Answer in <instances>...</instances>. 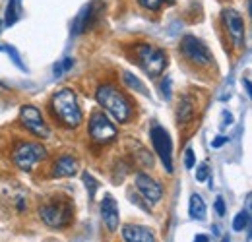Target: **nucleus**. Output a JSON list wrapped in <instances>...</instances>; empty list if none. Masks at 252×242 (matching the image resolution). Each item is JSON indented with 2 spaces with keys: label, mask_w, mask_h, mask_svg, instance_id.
<instances>
[{
  "label": "nucleus",
  "mask_w": 252,
  "mask_h": 242,
  "mask_svg": "<svg viewBox=\"0 0 252 242\" xmlns=\"http://www.w3.org/2000/svg\"><path fill=\"white\" fill-rule=\"evenodd\" d=\"M95 99L97 103L121 124H126L134 119V105L132 101L126 97L123 90H119L113 84H101L95 91Z\"/></svg>",
  "instance_id": "nucleus-1"
},
{
  "label": "nucleus",
  "mask_w": 252,
  "mask_h": 242,
  "mask_svg": "<svg viewBox=\"0 0 252 242\" xmlns=\"http://www.w3.org/2000/svg\"><path fill=\"white\" fill-rule=\"evenodd\" d=\"M51 113L57 121L61 122L66 128H78L82 124V107L78 103L76 93L70 88H63L59 90L53 97H51Z\"/></svg>",
  "instance_id": "nucleus-2"
},
{
  "label": "nucleus",
  "mask_w": 252,
  "mask_h": 242,
  "mask_svg": "<svg viewBox=\"0 0 252 242\" xmlns=\"http://www.w3.org/2000/svg\"><path fill=\"white\" fill-rule=\"evenodd\" d=\"M72 212H74L72 204L63 196H55V198H51V200H47L45 204L39 206L41 221L51 229H63L66 225H70Z\"/></svg>",
  "instance_id": "nucleus-3"
},
{
  "label": "nucleus",
  "mask_w": 252,
  "mask_h": 242,
  "mask_svg": "<svg viewBox=\"0 0 252 242\" xmlns=\"http://www.w3.org/2000/svg\"><path fill=\"white\" fill-rule=\"evenodd\" d=\"M134 59L150 78H158L167 68V53L150 45V43H136L134 45Z\"/></svg>",
  "instance_id": "nucleus-4"
},
{
  "label": "nucleus",
  "mask_w": 252,
  "mask_h": 242,
  "mask_svg": "<svg viewBox=\"0 0 252 242\" xmlns=\"http://www.w3.org/2000/svg\"><path fill=\"white\" fill-rule=\"evenodd\" d=\"M45 159H47V150L37 142H18L12 150V161L22 171H33L37 163Z\"/></svg>",
  "instance_id": "nucleus-5"
},
{
  "label": "nucleus",
  "mask_w": 252,
  "mask_h": 242,
  "mask_svg": "<svg viewBox=\"0 0 252 242\" xmlns=\"http://www.w3.org/2000/svg\"><path fill=\"white\" fill-rule=\"evenodd\" d=\"M181 55L185 57V60H189L190 64L194 66H210L214 62V57H212V51L206 47L204 41H200L198 37H192V35H187L183 41H181V47H179Z\"/></svg>",
  "instance_id": "nucleus-6"
},
{
  "label": "nucleus",
  "mask_w": 252,
  "mask_h": 242,
  "mask_svg": "<svg viewBox=\"0 0 252 242\" xmlns=\"http://www.w3.org/2000/svg\"><path fill=\"white\" fill-rule=\"evenodd\" d=\"M88 132H90L92 142H94V144H99V146L111 144V142L117 138V128H115V124L107 119L105 113H99V111L92 113Z\"/></svg>",
  "instance_id": "nucleus-7"
},
{
  "label": "nucleus",
  "mask_w": 252,
  "mask_h": 242,
  "mask_svg": "<svg viewBox=\"0 0 252 242\" xmlns=\"http://www.w3.org/2000/svg\"><path fill=\"white\" fill-rule=\"evenodd\" d=\"M20 122H22V126H24L30 134H33L35 138L47 140V138L51 136L49 124L45 122L41 111H39L37 107H33V105H24V107L20 109Z\"/></svg>",
  "instance_id": "nucleus-8"
},
{
  "label": "nucleus",
  "mask_w": 252,
  "mask_h": 242,
  "mask_svg": "<svg viewBox=\"0 0 252 242\" xmlns=\"http://www.w3.org/2000/svg\"><path fill=\"white\" fill-rule=\"evenodd\" d=\"M150 138H152V146H154V150L158 153V157L161 159L165 171L173 173V142H171L169 132L163 126L156 124L150 130Z\"/></svg>",
  "instance_id": "nucleus-9"
},
{
  "label": "nucleus",
  "mask_w": 252,
  "mask_h": 242,
  "mask_svg": "<svg viewBox=\"0 0 252 242\" xmlns=\"http://www.w3.org/2000/svg\"><path fill=\"white\" fill-rule=\"evenodd\" d=\"M221 22H223V28L229 35L231 45L235 49H241L245 45V20H243V16L233 8H225V10H221Z\"/></svg>",
  "instance_id": "nucleus-10"
},
{
  "label": "nucleus",
  "mask_w": 252,
  "mask_h": 242,
  "mask_svg": "<svg viewBox=\"0 0 252 242\" xmlns=\"http://www.w3.org/2000/svg\"><path fill=\"white\" fill-rule=\"evenodd\" d=\"M134 184H136V188H138L140 196L148 202V206L158 204L159 200L163 198V186H161L156 179H152L148 173L138 171V173L134 175Z\"/></svg>",
  "instance_id": "nucleus-11"
},
{
  "label": "nucleus",
  "mask_w": 252,
  "mask_h": 242,
  "mask_svg": "<svg viewBox=\"0 0 252 242\" xmlns=\"http://www.w3.org/2000/svg\"><path fill=\"white\" fill-rule=\"evenodd\" d=\"M101 219L107 227L109 233H115L119 229V223H121V213H119V204L115 202V198L111 194H105L103 196V202H101Z\"/></svg>",
  "instance_id": "nucleus-12"
},
{
  "label": "nucleus",
  "mask_w": 252,
  "mask_h": 242,
  "mask_svg": "<svg viewBox=\"0 0 252 242\" xmlns=\"http://www.w3.org/2000/svg\"><path fill=\"white\" fill-rule=\"evenodd\" d=\"M123 242H158L156 235L144 225H125L121 231Z\"/></svg>",
  "instance_id": "nucleus-13"
},
{
  "label": "nucleus",
  "mask_w": 252,
  "mask_h": 242,
  "mask_svg": "<svg viewBox=\"0 0 252 242\" xmlns=\"http://www.w3.org/2000/svg\"><path fill=\"white\" fill-rule=\"evenodd\" d=\"M78 173V159L72 155H61L55 159L51 175L55 179H63V177H74Z\"/></svg>",
  "instance_id": "nucleus-14"
},
{
  "label": "nucleus",
  "mask_w": 252,
  "mask_h": 242,
  "mask_svg": "<svg viewBox=\"0 0 252 242\" xmlns=\"http://www.w3.org/2000/svg\"><path fill=\"white\" fill-rule=\"evenodd\" d=\"M95 12H97V10H95V2L88 4V6L80 12V16L76 18V22H74V26H72V33H74V35H80V33L90 30L95 22Z\"/></svg>",
  "instance_id": "nucleus-15"
},
{
  "label": "nucleus",
  "mask_w": 252,
  "mask_h": 242,
  "mask_svg": "<svg viewBox=\"0 0 252 242\" xmlns=\"http://www.w3.org/2000/svg\"><path fill=\"white\" fill-rule=\"evenodd\" d=\"M194 115H196V103L190 95H185L177 107V119L179 124H189L194 121Z\"/></svg>",
  "instance_id": "nucleus-16"
},
{
  "label": "nucleus",
  "mask_w": 252,
  "mask_h": 242,
  "mask_svg": "<svg viewBox=\"0 0 252 242\" xmlns=\"http://www.w3.org/2000/svg\"><path fill=\"white\" fill-rule=\"evenodd\" d=\"M189 212H190V217L196 219V221H204L206 219V204H204V200H202L200 194H192L190 196Z\"/></svg>",
  "instance_id": "nucleus-17"
},
{
  "label": "nucleus",
  "mask_w": 252,
  "mask_h": 242,
  "mask_svg": "<svg viewBox=\"0 0 252 242\" xmlns=\"http://www.w3.org/2000/svg\"><path fill=\"white\" fill-rule=\"evenodd\" d=\"M123 82H125L126 88H130V90H134V91H138V93H142V95H146V97H150V91L146 90L144 82H142L140 78H136L132 72H128V70L123 72Z\"/></svg>",
  "instance_id": "nucleus-18"
},
{
  "label": "nucleus",
  "mask_w": 252,
  "mask_h": 242,
  "mask_svg": "<svg viewBox=\"0 0 252 242\" xmlns=\"http://www.w3.org/2000/svg\"><path fill=\"white\" fill-rule=\"evenodd\" d=\"M138 150H132V159L134 163H140V167H152L154 165V159H152V153L148 151L146 148H142L140 144H136Z\"/></svg>",
  "instance_id": "nucleus-19"
},
{
  "label": "nucleus",
  "mask_w": 252,
  "mask_h": 242,
  "mask_svg": "<svg viewBox=\"0 0 252 242\" xmlns=\"http://www.w3.org/2000/svg\"><path fill=\"white\" fill-rule=\"evenodd\" d=\"M16 22H18V2L16 0H10L8 6H6V22L4 24L8 28H12Z\"/></svg>",
  "instance_id": "nucleus-20"
},
{
  "label": "nucleus",
  "mask_w": 252,
  "mask_h": 242,
  "mask_svg": "<svg viewBox=\"0 0 252 242\" xmlns=\"http://www.w3.org/2000/svg\"><path fill=\"white\" fill-rule=\"evenodd\" d=\"M249 225H251V213H249V210L241 212L235 217V221H233V229H235V231H243V229H247Z\"/></svg>",
  "instance_id": "nucleus-21"
},
{
  "label": "nucleus",
  "mask_w": 252,
  "mask_h": 242,
  "mask_svg": "<svg viewBox=\"0 0 252 242\" xmlns=\"http://www.w3.org/2000/svg\"><path fill=\"white\" fill-rule=\"evenodd\" d=\"M84 184H86V188H88V196H90V200H94L95 198V192H97V188H99V182L94 179V175H90V173H84Z\"/></svg>",
  "instance_id": "nucleus-22"
},
{
  "label": "nucleus",
  "mask_w": 252,
  "mask_h": 242,
  "mask_svg": "<svg viewBox=\"0 0 252 242\" xmlns=\"http://www.w3.org/2000/svg\"><path fill=\"white\" fill-rule=\"evenodd\" d=\"M0 51H6L8 55H10V59H12V62L20 68V70H26V66H24V62H22V59H20V53L14 49V47H10V45H6V47H0Z\"/></svg>",
  "instance_id": "nucleus-23"
},
{
  "label": "nucleus",
  "mask_w": 252,
  "mask_h": 242,
  "mask_svg": "<svg viewBox=\"0 0 252 242\" xmlns=\"http://www.w3.org/2000/svg\"><path fill=\"white\" fill-rule=\"evenodd\" d=\"M72 64H74L72 59H64L63 62H57L55 64V78H61L64 72H68L72 68Z\"/></svg>",
  "instance_id": "nucleus-24"
},
{
  "label": "nucleus",
  "mask_w": 252,
  "mask_h": 242,
  "mask_svg": "<svg viewBox=\"0 0 252 242\" xmlns=\"http://www.w3.org/2000/svg\"><path fill=\"white\" fill-rule=\"evenodd\" d=\"M208 179H210V167L208 165H198V169H196V181L206 182Z\"/></svg>",
  "instance_id": "nucleus-25"
},
{
  "label": "nucleus",
  "mask_w": 252,
  "mask_h": 242,
  "mask_svg": "<svg viewBox=\"0 0 252 242\" xmlns=\"http://www.w3.org/2000/svg\"><path fill=\"white\" fill-rule=\"evenodd\" d=\"M138 2H140L144 8L154 10V12H156V10H159V8H161V4H163V0H138Z\"/></svg>",
  "instance_id": "nucleus-26"
},
{
  "label": "nucleus",
  "mask_w": 252,
  "mask_h": 242,
  "mask_svg": "<svg viewBox=\"0 0 252 242\" xmlns=\"http://www.w3.org/2000/svg\"><path fill=\"white\" fill-rule=\"evenodd\" d=\"M185 165H187V169H192L196 165V157H194V151L190 148L185 151Z\"/></svg>",
  "instance_id": "nucleus-27"
},
{
  "label": "nucleus",
  "mask_w": 252,
  "mask_h": 242,
  "mask_svg": "<svg viewBox=\"0 0 252 242\" xmlns=\"http://www.w3.org/2000/svg\"><path fill=\"white\" fill-rule=\"evenodd\" d=\"M161 93H163L165 99H171V80H169V78L161 84Z\"/></svg>",
  "instance_id": "nucleus-28"
},
{
  "label": "nucleus",
  "mask_w": 252,
  "mask_h": 242,
  "mask_svg": "<svg viewBox=\"0 0 252 242\" xmlns=\"http://www.w3.org/2000/svg\"><path fill=\"white\" fill-rule=\"evenodd\" d=\"M130 200H132V202H134L136 206H140V208H142L144 212L150 213V206H148V204H144V202L140 200V196H136V194H130Z\"/></svg>",
  "instance_id": "nucleus-29"
},
{
  "label": "nucleus",
  "mask_w": 252,
  "mask_h": 242,
  "mask_svg": "<svg viewBox=\"0 0 252 242\" xmlns=\"http://www.w3.org/2000/svg\"><path fill=\"white\" fill-rule=\"evenodd\" d=\"M216 212H218V215H221V217L227 212V210H225V204H223V198H218V200H216Z\"/></svg>",
  "instance_id": "nucleus-30"
},
{
  "label": "nucleus",
  "mask_w": 252,
  "mask_h": 242,
  "mask_svg": "<svg viewBox=\"0 0 252 242\" xmlns=\"http://www.w3.org/2000/svg\"><path fill=\"white\" fill-rule=\"evenodd\" d=\"M223 144H227V138H223V136H221V138H216V140L212 142V148H221Z\"/></svg>",
  "instance_id": "nucleus-31"
},
{
  "label": "nucleus",
  "mask_w": 252,
  "mask_h": 242,
  "mask_svg": "<svg viewBox=\"0 0 252 242\" xmlns=\"http://www.w3.org/2000/svg\"><path fill=\"white\" fill-rule=\"evenodd\" d=\"M194 242H210V239H208L206 235H196V239H194Z\"/></svg>",
  "instance_id": "nucleus-32"
},
{
  "label": "nucleus",
  "mask_w": 252,
  "mask_h": 242,
  "mask_svg": "<svg viewBox=\"0 0 252 242\" xmlns=\"http://www.w3.org/2000/svg\"><path fill=\"white\" fill-rule=\"evenodd\" d=\"M223 119H225V124H231L233 122V117H231V113H223Z\"/></svg>",
  "instance_id": "nucleus-33"
},
{
  "label": "nucleus",
  "mask_w": 252,
  "mask_h": 242,
  "mask_svg": "<svg viewBox=\"0 0 252 242\" xmlns=\"http://www.w3.org/2000/svg\"><path fill=\"white\" fill-rule=\"evenodd\" d=\"M245 88H247V93L251 95V93H252V90H251V80H245Z\"/></svg>",
  "instance_id": "nucleus-34"
},
{
  "label": "nucleus",
  "mask_w": 252,
  "mask_h": 242,
  "mask_svg": "<svg viewBox=\"0 0 252 242\" xmlns=\"http://www.w3.org/2000/svg\"><path fill=\"white\" fill-rule=\"evenodd\" d=\"M163 2H165V4H173L175 0H163Z\"/></svg>",
  "instance_id": "nucleus-35"
},
{
  "label": "nucleus",
  "mask_w": 252,
  "mask_h": 242,
  "mask_svg": "<svg viewBox=\"0 0 252 242\" xmlns=\"http://www.w3.org/2000/svg\"><path fill=\"white\" fill-rule=\"evenodd\" d=\"M0 31H2V20H0Z\"/></svg>",
  "instance_id": "nucleus-36"
}]
</instances>
